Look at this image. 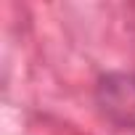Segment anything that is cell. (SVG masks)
I'll return each mask as SVG.
<instances>
[{
	"label": "cell",
	"instance_id": "cell-1",
	"mask_svg": "<svg viewBox=\"0 0 135 135\" xmlns=\"http://www.w3.org/2000/svg\"><path fill=\"white\" fill-rule=\"evenodd\" d=\"M101 103L103 109L124 122L135 124V77H109L101 82Z\"/></svg>",
	"mask_w": 135,
	"mask_h": 135
}]
</instances>
